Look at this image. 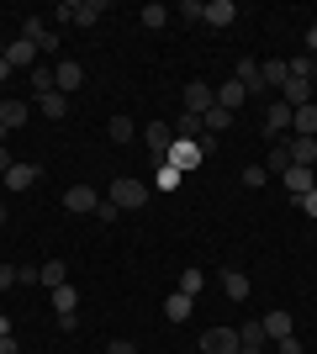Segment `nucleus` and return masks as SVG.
<instances>
[{
  "instance_id": "72a5a7b5",
  "label": "nucleus",
  "mask_w": 317,
  "mask_h": 354,
  "mask_svg": "<svg viewBox=\"0 0 317 354\" xmlns=\"http://www.w3.org/2000/svg\"><path fill=\"white\" fill-rule=\"evenodd\" d=\"M137 21H143L148 32H159V27L169 21V11H164V6H143V11H137Z\"/></svg>"
},
{
  "instance_id": "4c0bfd02",
  "label": "nucleus",
  "mask_w": 317,
  "mask_h": 354,
  "mask_svg": "<svg viewBox=\"0 0 317 354\" xmlns=\"http://www.w3.org/2000/svg\"><path fill=\"white\" fill-rule=\"evenodd\" d=\"M265 180H270V169H265V164H249V169H243V185H249V191H259Z\"/></svg>"
},
{
  "instance_id": "c03bdc74",
  "label": "nucleus",
  "mask_w": 317,
  "mask_h": 354,
  "mask_svg": "<svg viewBox=\"0 0 317 354\" xmlns=\"http://www.w3.org/2000/svg\"><path fill=\"white\" fill-rule=\"evenodd\" d=\"M11 164H16V159H11V148H6V143H0V180H6V175H11Z\"/></svg>"
},
{
  "instance_id": "37998d69",
  "label": "nucleus",
  "mask_w": 317,
  "mask_h": 354,
  "mask_svg": "<svg viewBox=\"0 0 317 354\" xmlns=\"http://www.w3.org/2000/svg\"><path fill=\"white\" fill-rule=\"evenodd\" d=\"M296 207H302V212H307V217H317V191H307V196H302V201H296Z\"/></svg>"
},
{
  "instance_id": "0eeeda50",
  "label": "nucleus",
  "mask_w": 317,
  "mask_h": 354,
  "mask_svg": "<svg viewBox=\"0 0 317 354\" xmlns=\"http://www.w3.org/2000/svg\"><path fill=\"white\" fill-rule=\"evenodd\" d=\"M0 59H6V64H11V74L16 69H37V43H27V37H16V43L11 48H0Z\"/></svg>"
},
{
  "instance_id": "cd10ccee",
  "label": "nucleus",
  "mask_w": 317,
  "mask_h": 354,
  "mask_svg": "<svg viewBox=\"0 0 317 354\" xmlns=\"http://www.w3.org/2000/svg\"><path fill=\"white\" fill-rule=\"evenodd\" d=\"M201 286H206V275H201V270H180V281H175V291L196 301V296H201Z\"/></svg>"
},
{
  "instance_id": "2eb2a0df",
  "label": "nucleus",
  "mask_w": 317,
  "mask_h": 354,
  "mask_svg": "<svg viewBox=\"0 0 317 354\" xmlns=\"http://www.w3.org/2000/svg\"><path fill=\"white\" fill-rule=\"evenodd\" d=\"M259 323H265V333H270L275 344H280V339H291V333H296V317H291V312H265Z\"/></svg>"
},
{
  "instance_id": "a878e982",
  "label": "nucleus",
  "mask_w": 317,
  "mask_h": 354,
  "mask_svg": "<svg viewBox=\"0 0 317 354\" xmlns=\"http://www.w3.org/2000/svg\"><path fill=\"white\" fill-rule=\"evenodd\" d=\"M259 74H265V85H270V90H280V85H286V80H291L286 59H265V64H259Z\"/></svg>"
},
{
  "instance_id": "39448f33",
  "label": "nucleus",
  "mask_w": 317,
  "mask_h": 354,
  "mask_svg": "<svg viewBox=\"0 0 317 354\" xmlns=\"http://www.w3.org/2000/svg\"><path fill=\"white\" fill-rule=\"evenodd\" d=\"M143 143H148V153H153V164H164V153H169V143H175V127H169V122H148V127H143Z\"/></svg>"
},
{
  "instance_id": "7c9ffc66",
  "label": "nucleus",
  "mask_w": 317,
  "mask_h": 354,
  "mask_svg": "<svg viewBox=\"0 0 317 354\" xmlns=\"http://www.w3.org/2000/svg\"><path fill=\"white\" fill-rule=\"evenodd\" d=\"M53 296V312H79V291L75 286H59V291H48Z\"/></svg>"
},
{
  "instance_id": "a211bd4d",
  "label": "nucleus",
  "mask_w": 317,
  "mask_h": 354,
  "mask_svg": "<svg viewBox=\"0 0 317 354\" xmlns=\"http://www.w3.org/2000/svg\"><path fill=\"white\" fill-rule=\"evenodd\" d=\"M27 117H32V106H27V101H0V127H6V133H16Z\"/></svg>"
},
{
  "instance_id": "e433bc0d",
  "label": "nucleus",
  "mask_w": 317,
  "mask_h": 354,
  "mask_svg": "<svg viewBox=\"0 0 317 354\" xmlns=\"http://www.w3.org/2000/svg\"><path fill=\"white\" fill-rule=\"evenodd\" d=\"M286 69H291V80H312V74H317V64L302 53V59H286Z\"/></svg>"
},
{
  "instance_id": "2f4dec72",
  "label": "nucleus",
  "mask_w": 317,
  "mask_h": 354,
  "mask_svg": "<svg viewBox=\"0 0 317 354\" xmlns=\"http://www.w3.org/2000/svg\"><path fill=\"white\" fill-rule=\"evenodd\" d=\"M32 90H37V95L59 90V80H53V64H37V69H32Z\"/></svg>"
},
{
  "instance_id": "58836bf2",
  "label": "nucleus",
  "mask_w": 317,
  "mask_h": 354,
  "mask_svg": "<svg viewBox=\"0 0 317 354\" xmlns=\"http://www.w3.org/2000/svg\"><path fill=\"white\" fill-rule=\"evenodd\" d=\"M11 286H21V265H0V291H11Z\"/></svg>"
},
{
  "instance_id": "6ab92c4d",
  "label": "nucleus",
  "mask_w": 317,
  "mask_h": 354,
  "mask_svg": "<svg viewBox=\"0 0 317 354\" xmlns=\"http://www.w3.org/2000/svg\"><path fill=\"white\" fill-rule=\"evenodd\" d=\"M280 101H286L291 111L307 106V101H312V80H286V85H280Z\"/></svg>"
},
{
  "instance_id": "de8ad7c7",
  "label": "nucleus",
  "mask_w": 317,
  "mask_h": 354,
  "mask_svg": "<svg viewBox=\"0 0 317 354\" xmlns=\"http://www.w3.org/2000/svg\"><path fill=\"white\" fill-rule=\"evenodd\" d=\"M6 222H11V207H6V201H0V227H6Z\"/></svg>"
},
{
  "instance_id": "393cba45",
  "label": "nucleus",
  "mask_w": 317,
  "mask_h": 354,
  "mask_svg": "<svg viewBox=\"0 0 317 354\" xmlns=\"http://www.w3.org/2000/svg\"><path fill=\"white\" fill-rule=\"evenodd\" d=\"M201 127H206V138H217V133H227V127H233V111H227V106H211L206 117H201Z\"/></svg>"
},
{
  "instance_id": "20e7f679",
  "label": "nucleus",
  "mask_w": 317,
  "mask_h": 354,
  "mask_svg": "<svg viewBox=\"0 0 317 354\" xmlns=\"http://www.w3.org/2000/svg\"><path fill=\"white\" fill-rule=\"evenodd\" d=\"M180 106L191 111V117H206L211 106H217V90H211L206 80H191V85H185V95H180Z\"/></svg>"
},
{
  "instance_id": "473e14b6",
  "label": "nucleus",
  "mask_w": 317,
  "mask_h": 354,
  "mask_svg": "<svg viewBox=\"0 0 317 354\" xmlns=\"http://www.w3.org/2000/svg\"><path fill=\"white\" fill-rule=\"evenodd\" d=\"M265 169H270V175H286V169H291V153H286V143H270V159H265Z\"/></svg>"
},
{
  "instance_id": "4be33fe9",
  "label": "nucleus",
  "mask_w": 317,
  "mask_h": 354,
  "mask_svg": "<svg viewBox=\"0 0 317 354\" xmlns=\"http://www.w3.org/2000/svg\"><path fill=\"white\" fill-rule=\"evenodd\" d=\"M191 312H196V301H191V296H180V291L164 296V317H169V323H185Z\"/></svg>"
},
{
  "instance_id": "9d476101",
  "label": "nucleus",
  "mask_w": 317,
  "mask_h": 354,
  "mask_svg": "<svg viewBox=\"0 0 317 354\" xmlns=\"http://www.w3.org/2000/svg\"><path fill=\"white\" fill-rule=\"evenodd\" d=\"M53 80H59V90L69 95V101H75V90L85 85V69H79L75 59H64V64H53Z\"/></svg>"
},
{
  "instance_id": "dca6fc26",
  "label": "nucleus",
  "mask_w": 317,
  "mask_h": 354,
  "mask_svg": "<svg viewBox=\"0 0 317 354\" xmlns=\"http://www.w3.org/2000/svg\"><path fill=\"white\" fill-rule=\"evenodd\" d=\"M280 180H286V191L296 196V201H302L307 191H317V180H312V169H302V164H291V169H286V175H280Z\"/></svg>"
},
{
  "instance_id": "c756f323",
  "label": "nucleus",
  "mask_w": 317,
  "mask_h": 354,
  "mask_svg": "<svg viewBox=\"0 0 317 354\" xmlns=\"http://www.w3.org/2000/svg\"><path fill=\"white\" fill-rule=\"evenodd\" d=\"M106 133H111V143H133V138H137V122L133 117H111Z\"/></svg>"
},
{
  "instance_id": "9b49d317",
  "label": "nucleus",
  "mask_w": 317,
  "mask_h": 354,
  "mask_svg": "<svg viewBox=\"0 0 317 354\" xmlns=\"http://www.w3.org/2000/svg\"><path fill=\"white\" fill-rule=\"evenodd\" d=\"M286 127H291V106L286 101H270V106H265V138H280Z\"/></svg>"
},
{
  "instance_id": "4468645a",
  "label": "nucleus",
  "mask_w": 317,
  "mask_h": 354,
  "mask_svg": "<svg viewBox=\"0 0 317 354\" xmlns=\"http://www.w3.org/2000/svg\"><path fill=\"white\" fill-rule=\"evenodd\" d=\"M233 16H238V6H233V0H206L201 21H206V27H233Z\"/></svg>"
},
{
  "instance_id": "a18cd8bd",
  "label": "nucleus",
  "mask_w": 317,
  "mask_h": 354,
  "mask_svg": "<svg viewBox=\"0 0 317 354\" xmlns=\"http://www.w3.org/2000/svg\"><path fill=\"white\" fill-rule=\"evenodd\" d=\"M0 354H21V344H16V333H6V339H0Z\"/></svg>"
},
{
  "instance_id": "7ed1b4c3",
  "label": "nucleus",
  "mask_w": 317,
  "mask_h": 354,
  "mask_svg": "<svg viewBox=\"0 0 317 354\" xmlns=\"http://www.w3.org/2000/svg\"><path fill=\"white\" fill-rule=\"evenodd\" d=\"M201 159H206V153H201V143H191V138H175V143H169V153H164V164H175L180 175L201 169Z\"/></svg>"
},
{
  "instance_id": "b1692460",
  "label": "nucleus",
  "mask_w": 317,
  "mask_h": 354,
  "mask_svg": "<svg viewBox=\"0 0 317 354\" xmlns=\"http://www.w3.org/2000/svg\"><path fill=\"white\" fill-rule=\"evenodd\" d=\"M222 296L227 301H243V296H249V275H243V270H222Z\"/></svg>"
},
{
  "instance_id": "5701e85b",
  "label": "nucleus",
  "mask_w": 317,
  "mask_h": 354,
  "mask_svg": "<svg viewBox=\"0 0 317 354\" xmlns=\"http://www.w3.org/2000/svg\"><path fill=\"white\" fill-rule=\"evenodd\" d=\"M265 344H270V333H265V323H259V317L238 328V349H265Z\"/></svg>"
},
{
  "instance_id": "c85d7f7f",
  "label": "nucleus",
  "mask_w": 317,
  "mask_h": 354,
  "mask_svg": "<svg viewBox=\"0 0 317 354\" xmlns=\"http://www.w3.org/2000/svg\"><path fill=\"white\" fill-rule=\"evenodd\" d=\"M243 95H249V90H243L238 80H227V85L217 90V106H227V111H238V106H243Z\"/></svg>"
},
{
  "instance_id": "a19ab883",
  "label": "nucleus",
  "mask_w": 317,
  "mask_h": 354,
  "mask_svg": "<svg viewBox=\"0 0 317 354\" xmlns=\"http://www.w3.org/2000/svg\"><path fill=\"white\" fill-rule=\"evenodd\" d=\"M275 354H302V339H296V333H291V339H280V344H275Z\"/></svg>"
},
{
  "instance_id": "f257e3e1",
  "label": "nucleus",
  "mask_w": 317,
  "mask_h": 354,
  "mask_svg": "<svg viewBox=\"0 0 317 354\" xmlns=\"http://www.w3.org/2000/svg\"><path fill=\"white\" fill-rule=\"evenodd\" d=\"M101 11H106V0H64L53 16H59L64 27H95V21H101Z\"/></svg>"
},
{
  "instance_id": "412c9836",
  "label": "nucleus",
  "mask_w": 317,
  "mask_h": 354,
  "mask_svg": "<svg viewBox=\"0 0 317 354\" xmlns=\"http://www.w3.org/2000/svg\"><path fill=\"white\" fill-rule=\"evenodd\" d=\"M37 111H43V117H69V95H64V90H48V95H37Z\"/></svg>"
},
{
  "instance_id": "f3484780",
  "label": "nucleus",
  "mask_w": 317,
  "mask_h": 354,
  "mask_svg": "<svg viewBox=\"0 0 317 354\" xmlns=\"http://www.w3.org/2000/svg\"><path fill=\"white\" fill-rule=\"evenodd\" d=\"M286 153H291V164L312 169V164H317V138H291V143H286Z\"/></svg>"
},
{
  "instance_id": "aec40b11",
  "label": "nucleus",
  "mask_w": 317,
  "mask_h": 354,
  "mask_svg": "<svg viewBox=\"0 0 317 354\" xmlns=\"http://www.w3.org/2000/svg\"><path fill=\"white\" fill-rule=\"evenodd\" d=\"M291 127H296V138H317V106L312 101L296 106V111H291Z\"/></svg>"
},
{
  "instance_id": "09e8293b",
  "label": "nucleus",
  "mask_w": 317,
  "mask_h": 354,
  "mask_svg": "<svg viewBox=\"0 0 317 354\" xmlns=\"http://www.w3.org/2000/svg\"><path fill=\"white\" fill-rule=\"evenodd\" d=\"M238 354H265V349H238Z\"/></svg>"
},
{
  "instance_id": "f03ea898",
  "label": "nucleus",
  "mask_w": 317,
  "mask_h": 354,
  "mask_svg": "<svg viewBox=\"0 0 317 354\" xmlns=\"http://www.w3.org/2000/svg\"><path fill=\"white\" fill-rule=\"evenodd\" d=\"M106 201H111L117 212H137V207H148V185H143V180H127V175H122L117 185H111V196H106Z\"/></svg>"
},
{
  "instance_id": "ddd939ff",
  "label": "nucleus",
  "mask_w": 317,
  "mask_h": 354,
  "mask_svg": "<svg viewBox=\"0 0 317 354\" xmlns=\"http://www.w3.org/2000/svg\"><path fill=\"white\" fill-rule=\"evenodd\" d=\"M233 80H238V85L249 90V95H265V90H270V85H265V74H259V64H254V59H238V74H233Z\"/></svg>"
},
{
  "instance_id": "c9c22d12",
  "label": "nucleus",
  "mask_w": 317,
  "mask_h": 354,
  "mask_svg": "<svg viewBox=\"0 0 317 354\" xmlns=\"http://www.w3.org/2000/svg\"><path fill=\"white\" fill-rule=\"evenodd\" d=\"M21 37H27V43H43V37H48V21H43V16H27V21H21Z\"/></svg>"
},
{
  "instance_id": "423d86ee",
  "label": "nucleus",
  "mask_w": 317,
  "mask_h": 354,
  "mask_svg": "<svg viewBox=\"0 0 317 354\" xmlns=\"http://www.w3.org/2000/svg\"><path fill=\"white\" fill-rule=\"evenodd\" d=\"M201 354H238V328H206L201 333Z\"/></svg>"
},
{
  "instance_id": "ea45409f",
  "label": "nucleus",
  "mask_w": 317,
  "mask_h": 354,
  "mask_svg": "<svg viewBox=\"0 0 317 354\" xmlns=\"http://www.w3.org/2000/svg\"><path fill=\"white\" fill-rule=\"evenodd\" d=\"M201 11H206L201 0H185V6H180V16H185V21H201Z\"/></svg>"
},
{
  "instance_id": "49530a36",
  "label": "nucleus",
  "mask_w": 317,
  "mask_h": 354,
  "mask_svg": "<svg viewBox=\"0 0 317 354\" xmlns=\"http://www.w3.org/2000/svg\"><path fill=\"white\" fill-rule=\"evenodd\" d=\"M6 333H11V317H6V312H0V339H6Z\"/></svg>"
},
{
  "instance_id": "6e6552de",
  "label": "nucleus",
  "mask_w": 317,
  "mask_h": 354,
  "mask_svg": "<svg viewBox=\"0 0 317 354\" xmlns=\"http://www.w3.org/2000/svg\"><path fill=\"white\" fill-rule=\"evenodd\" d=\"M101 201H106V196L95 191V185H69V191H64V207H69V212H95Z\"/></svg>"
},
{
  "instance_id": "bb28decb",
  "label": "nucleus",
  "mask_w": 317,
  "mask_h": 354,
  "mask_svg": "<svg viewBox=\"0 0 317 354\" xmlns=\"http://www.w3.org/2000/svg\"><path fill=\"white\" fill-rule=\"evenodd\" d=\"M169 127H175V138H191V143H196V138H206V127H201V117H191V111H180V117L169 122Z\"/></svg>"
},
{
  "instance_id": "f8f14e48",
  "label": "nucleus",
  "mask_w": 317,
  "mask_h": 354,
  "mask_svg": "<svg viewBox=\"0 0 317 354\" xmlns=\"http://www.w3.org/2000/svg\"><path fill=\"white\" fill-rule=\"evenodd\" d=\"M37 286H43V291H59V286H69V265H64V259H48V265H37Z\"/></svg>"
},
{
  "instance_id": "79ce46f5",
  "label": "nucleus",
  "mask_w": 317,
  "mask_h": 354,
  "mask_svg": "<svg viewBox=\"0 0 317 354\" xmlns=\"http://www.w3.org/2000/svg\"><path fill=\"white\" fill-rule=\"evenodd\" d=\"M106 354H137V344L133 339H111V349H106Z\"/></svg>"
},
{
  "instance_id": "f704fd0d",
  "label": "nucleus",
  "mask_w": 317,
  "mask_h": 354,
  "mask_svg": "<svg viewBox=\"0 0 317 354\" xmlns=\"http://www.w3.org/2000/svg\"><path fill=\"white\" fill-rule=\"evenodd\" d=\"M180 169H175V164H159V180H153V185H159V191H180Z\"/></svg>"
},
{
  "instance_id": "1a4fd4ad",
  "label": "nucleus",
  "mask_w": 317,
  "mask_h": 354,
  "mask_svg": "<svg viewBox=\"0 0 317 354\" xmlns=\"http://www.w3.org/2000/svg\"><path fill=\"white\" fill-rule=\"evenodd\" d=\"M37 180H43V164H21V159H16L11 175H6V191H32Z\"/></svg>"
}]
</instances>
